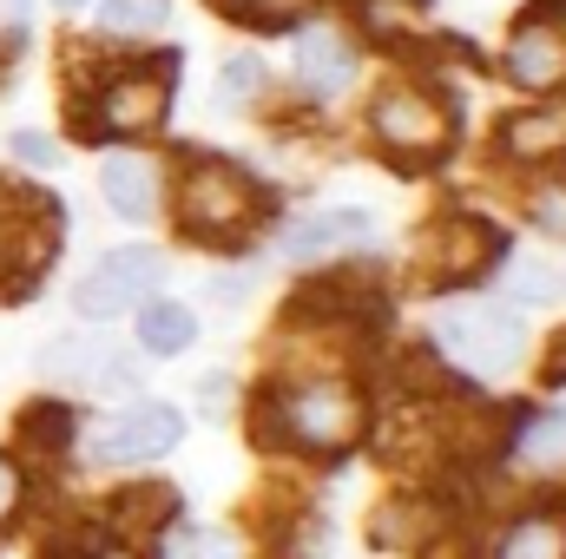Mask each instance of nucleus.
Here are the masks:
<instances>
[{
  "label": "nucleus",
  "instance_id": "obj_1",
  "mask_svg": "<svg viewBox=\"0 0 566 559\" xmlns=\"http://www.w3.org/2000/svg\"><path fill=\"white\" fill-rule=\"evenodd\" d=\"M264 211H271V198H264V184L244 165H231V158H185V171H178V231L191 244H231Z\"/></svg>",
  "mask_w": 566,
  "mask_h": 559
},
{
  "label": "nucleus",
  "instance_id": "obj_2",
  "mask_svg": "<svg viewBox=\"0 0 566 559\" xmlns=\"http://www.w3.org/2000/svg\"><path fill=\"white\" fill-rule=\"evenodd\" d=\"M356 434H363V395L343 376L290 382L271 402V441L296 447V454H343Z\"/></svg>",
  "mask_w": 566,
  "mask_h": 559
},
{
  "label": "nucleus",
  "instance_id": "obj_3",
  "mask_svg": "<svg viewBox=\"0 0 566 559\" xmlns=\"http://www.w3.org/2000/svg\"><path fill=\"white\" fill-rule=\"evenodd\" d=\"M434 342H441V356H454L474 376H514L527 362V323H521V309H507L494 296L448 303L434 316Z\"/></svg>",
  "mask_w": 566,
  "mask_h": 559
},
{
  "label": "nucleus",
  "instance_id": "obj_4",
  "mask_svg": "<svg viewBox=\"0 0 566 559\" xmlns=\"http://www.w3.org/2000/svg\"><path fill=\"white\" fill-rule=\"evenodd\" d=\"M171 80H178L171 60H145V66L106 73L93 86L86 113H80V133H93V139H145V133H158L165 113H171Z\"/></svg>",
  "mask_w": 566,
  "mask_h": 559
},
{
  "label": "nucleus",
  "instance_id": "obj_5",
  "mask_svg": "<svg viewBox=\"0 0 566 559\" xmlns=\"http://www.w3.org/2000/svg\"><path fill=\"white\" fill-rule=\"evenodd\" d=\"M60 244V204L33 184H0V296L33 289Z\"/></svg>",
  "mask_w": 566,
  "mask_h": 559
},
{
  "label": "nucleus",
  "instance_id": "obj_6",
  "mask_svg": "<svg viewBox=\"0 0 566 559\" xmlns=\"http://www.w3.org/2000/svg\"><path fill=\"white\" fill-rule=\"evenodd\" d=\"M507 257V238L481 218H441L422 238V277L434 289H468Z\"/></svg>",
  "mask_w": 566,
  "mask_h": 559
},
{
  "label": "nucleus",
  "instance_id": "obj_7",
  "mask_svg": "<svg viewBox=\"0 0 566 559\" xmlns=\"http://www.w3.org/2000/svg\"><path fill=\"white\" fill-rule=\"evenodd\" d=\"M158 283H165V251L126 244V251H106L86 277L73 283V309L86 323H113V316H126V303H139L145 289H158Z\"/></svg>",
  "mask_w": 566,
  "mask_h": 559
},
{
  "label": "nucleus",
  "instance_id": "obj_8",
  "mask_svg": "<svg viewBox=\"0 0 566 559\" xmlns=\"http://www.w3.org/2000/svg\"><path fill=\"white\" fill-rule=\"evenodd\" d=\"M507 86L521 93H566V7H534L514 40H507V60H501Z\"/></svg>",
  "mask_w": 566,
  "mask_h": 559
},
{
  "label": "nucleus",
  "instance_id": "obj_9",
  "mask_svg": "<svg viewBox=\"0 0 566 559\" xmlns=\"http://www.w3.org/2000/svg\"><path fill=\"white\" fill-rule=\"evenodd\" d=\"M369 126H376V139L389 145L402 165H422L434 151H448V113L416 93V86H389V93H376V106H369Z\"/></svg>",
  "mask_w": 566,
  "mask_h": 559
},
{
  "label": "nucleus",
  "instance_id": "obj_10",
  "mask_svg": "<svg viewBox=\"0 0 566 559\" xmlns=\"http://www.w3.org/2000/svg\"><path fill=\"white\" fill-rule=\"evenodd\" d=\"M185 434V415L171 402H126L93 428V461H158Z\"/></svg>",
  "mask_w": 566,
  "mask_h": 559
},
{
  "label": "nucleus",
  "instance_id": "obj_11",
  "mask_svg": "<svg viewBox=\"0 0 566 559\" xmlns=\"http://www.w3.org/2000/svg\"><path fill=\"white\" fill-rule=\"evenodd\" d=\"M40 369L53 382H73V389H133L139 382V369L126 362V349L93 342V336H53L46 356H40Z\"/></svg>",
  "mask_w": 566,
  "mask_h": 559
},
{
  "label": "nucleus",
  "instance_id": "obj_12",
  "mask_svg": "<svg viewBox=\"0 0 566 559\" xmlns=\"http://www.w3.org/2000/svg\"><path fill=\"white\" fill-rule=\"evenodd\" d=\"M356 40L343 33V27H329V20H310L303 33H296V80L316 93V99H336L349 80H356Z\"/></svg>",
  "mask_w": 566,
  "mask_h": 559
},
{
  "label": "nucleus",
  "instance_id": "obj_13",
  "mask_svg": "<svg viewBox=\"0 0 566 559\" xmlns=\"http://www.w3.org/2000/svg\"><path fill=\"white\" fill-rule=\"evenodd\" d=\"M99 191H106V211L113 218H126V224H151L158 218V191H165V178H158V165L145 158V151H113L106 165H99Z\"/></svg>",
  "mask_w": 566,
  "mask_h": 559
},
{
  "label": "nucleus",
  "instance_id": "obj_14",
  "mask_svg": "<svg viewBox=\"0 0 566 559\" xmlns=\"http://www.w3.org/2000/svg\"><path fill=\"white\" fill-rule=\"evenodd\" d=\"M369 238V211H316V218H296L283 231V257L290 264H316L343 244H363Z\"/></svg>",
  "mask_w": 566,
  "mask_h": 559
},
{
  "label": "nucleus",
  "instance_id": "obj_15",
  "mask_svg": "<svg viewBox=\"0 0 566 559\" xmlns=\"http://www.w3.org/2000/svg\"><path fill=\"white\" fill-rule=\"evenodd\" d=\"M514 461H521L527 474L566 481V409H541V415H527L521 441H514Z\"/></svg>",
  "mask_w": 566,
  "mask_h": 559
},
{
  "label": "nucleus",
  "instance_id": "obj_16",
  "mask_svg": "<svg viewBox=\"0 0 566 559\" xmlns=\"http://www.w3.org/2000/svg\"><path fill=\"white\" fill-rule=\"evenodd\" d=\"M198 342V316L178 303V296H151L139 303V349L145 356H178Z\"/></svg>",
  "mask_w": 566,
  "mask_h": 559
},
{
  "label": "nucleus",
  "instance_id": "obj_17",
  "mask_svg": "<svg viewBox=\"0 0 566 559\" xmlns=\"http://www.w3.org/2000/svg\"><path fill=\"white\" fill-rule=\"evenodd\" d=\"M494 559H566V520L560 514H521L501 534Z\"/></svg>",
  "mask_w": 566,
  "mask_h": 559
},
{
  "label": "nucleus",
  "instance_id": "obj_18",
  "mask_svg": "<svg viewBox=\"0 0 566 559\" xmlns=\"http://www.w3.org/2000/svg\"><path fill=\"white\" fill-rule=\"evenodd\" d=\"M165 20H171V0H106L99 7L106 40H151V33H165Z\"/></svg>",
  "mask_w": 566,
  "mask_h": 559
},
{
  "label": "nucleus",
  "instance_id": "obj_19",
  "mask_svg": "<svg viewBox=\"0 0 566 559\" xmlns=\"http://www.w3.org/2000/svg\"><path fill=\"white\" fill-rule=\"evenodd\" d=\"M171 507H178V494H171V487H133V494H119V500H113V527H119L126 540H145L151 527H165V520H171Z\"/></svg>",
  "mask_w": 566,
  "mask_h": 559
},
{
  "label": "nucleus",
  "instance_id": "obj_20",
  "mask_svg": "<svg viewBox=\"0 0 566 559\" xmlns=\"http://www.w3.org/2000/svg\"><path fill=\"white\" fill-rule=\"evenodd\" d=\"M560 139H566V113H521V119L501 126V145L514 158H541V151H554Z\"/></svg>",
  "mask_w": 566,
  "mask_h": 559
},
{
  "label": "nucleus",
  "instance_id": "obj_21",
  "mask_svg": "<svg viewBox=\"0 0 566 559\" xmlns=\"http://www.w3.org/2000/svg\"><path fill=\"white\" fill-rule=\"evenodd\" d=\"M527 218L547 231V244H566V178H547L527 191Z\"/></svg>",
  "mask_w": 566,
  "mask_h": 559
},
{
  "label": "nucleus",
  "instance_id": "obj_22",
  "mask_svg": "<svg viewBox=\"0 0 566 559\" xmlns=\"http://www.w3.org/2000/svg\"><path fill=\"white\" fill-rule=\"evenodd\" d=\"M165 559H238V540L231 534H218V527H185L178 540H171V553Z\"/></svg>",
  "mask_w": 566,
  "mask_h": 559
},
{
  "label": "nucleus",
  "instance_id": "obj_23",
  "mask_svg": "<svg viewBox=\"0 0 566 559\" xmlns=\"http://www.w3.org/2000/svg\"><path fill=\"white\" fill-rule=\"evenodd\" d=\"M224 99H258L264 93V60L258 53H238V60H224Z\"/></svg>",
  "mask_w": 566,
  "mask_h": 559
},
{
  "label": "nucleus",
  "instance_id": "obj_24",
  "mask_svg": "<svg viewBox=\"0 0 566 559\" xmlns=\"http://www.w3.org/2000/svg\"><path fill=\"white\" fill-rule=\"evenodd\" d=\"M554 289H560V277H554L547 264H514V296H521V303H547Z\"/></svg>",
  "mask_w": 566,
  "mask_h": 559
},
{
  "label": "nucleus",
  "instance_id": "obj_25",
  "mask_svg": "<svg viewBox=\"0 0 566 559\" xmlns=\"http://www.w3.org/2000/svg\"><path fill=\"white\" fill-rule=\"evenodd\" d=\"M27 434H33V441H73V409H40V415H27Z\"/></svg>",
  "mask_w": 566,
  "mask_h": 559
},
{
  "label": "nucleus",
  "instance_id": "obj_26",
  "mask_svg": "<svg viewBox=\"0 0 566 559\" xmlns=\"http://www.w3.org/2000/svg\"><path fill=\"white\" fill-rule=\"evenodd\" d=\"M13 158H27V165H60V145L46 139V133H13Z\"/></svg>",
  "mask_w": 566,
  "mask_h": 559
},
{
  "label": "nucleus",
  "instance_id": "obj_27",
  "mask_svg": "<svg viewBox=\"0 0 566 559\" xmlns=\"http://www.w3.org/2000/svg\"><path fill=\"white\" fill-rule=\"evenodd\" d=\"M218 7H231L238 20H283V13H296L303 0H218Z\"/></svg>",
  "mask_w": 566,
  "mask_h": 559
},
{
  "label": "nucleus",
  "instance_id": "obj_28",
  "mask_svg": "<svg viewBox=\"0 0 566 559\" xmlns=\"http://www.w3.org/2000/svg\"><path fill=\"white\" fill-rule=\"evenodd\" d=\"M20 494H27V487H20V467H13V461L0 454V527H7L13 514H20Z\"/></svg>",
  "mask_w": 566,
  "mask_h": 559
},
{
  "label": "nucleus",
  "instance_id": "obj_29",
  "mask_svg": "<svg viewBox=\"0 0 566 559\" xmlns=\"http://www.w3.org/2000/svg\"><path fill=\"white\" fill-rule=\"evenodd\" d=\"M566 349V342H560ZM547 376H554V382H566V356H554V362H547Z\"/></svg>",
  "mask_w": 566,
  "mask_h": 559
},
{
  "label": "nucleus",
  "instance_id": "obj_30",
  "mask_svg": "<svg viewBox=\"0 0 566 559\" xmlns=\"http://www.w3.org/2000/svg\"><path fill=\"white\" fill-rule=\"evenodd\" d=\"M53 559H93V553H66V547H60V553H53Z\"/></svg>",
  "mask_w": 566,
  "mask_h": 559
},
{
  "label": "nucleus",
  "instance_id": "obj_31",
  "mask_svg": "<svg viewBox=\"0 0 566 559\" xmlns=\"http://www.w3.org/2000/svg\"><path fill=\"white\" fill-rule=\"evenodd\" d=\"M53 7H66V13H73V7H86V0H53Z\"/></svg>",
  "mask_w": 566,
  "mask_h": 559
}]
</instances>
